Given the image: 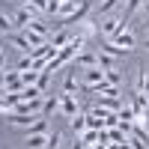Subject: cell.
I'll list each match as a JSON object with an SVG mask.
<instances>
[{"label":"cell","mask_w":149,"mask_h":149,"mask_svg":"<svg viewBox=\"0 0 149 149\" xmlns=\"http://www.w3.org/2000/svg\"><path fill=\"white\" fill-rule=\"evenodd\" d=\"M69 122H72V131H74V137H81V134H84L86 128H90V125H86V113H78V116H72Z\"/></svg>","instance_id":"7c38bea8"},{"label":"cell","mask_w":149,"mask_h":149,"mask_svg":"<svg viewBox=\"0 0 149 149\" xmlns=\"http://www.w3.org/2000/svg\"><path fill=\"white\" fill-rule=\"evenodd\" d=\"M74 9H78V0H57V18H60V21L69 18Z\"/></svg>","instance_id":"30bf717a"},{"label":"cell","mask_w":149,"mask_h":149,"mask_svg":"<svg viewBox=\"0 0 149 149\" xmlns=\"http://www.w3.org/2000/svg\"><path fill=\"white\" fill-rule=\"evenodd\" d=\"M36 81H39V72H33V69H24V72H21V84H24V86H33Z\"/></svg>","instance_id":"ac0fdd59"},{"label":"cell","mask_w":149,"mask_h":149,"mask_svg":"<svg viewBox=\"0 0 149 149\" xmlns=\"http://www.w3.org/2000/svg\"><path fill=\"white\" fill-rule=\"evenodd\" d=\"M143 9H146V15H149V0H143Z\"/></svg>","instance_id":"484cf974"},{"label":"cell","mask_w":149,"mask_h":149,"mask_svg":"<svg viewBox=\"0 0 149 149\" xmlns=\"http://www.w3.org/2000/svg\"><path fill=\"white\" fill-rule=\"evenodd\" d=\"M3 66H6V57H3V54H0V69H3Z\"/></svg>","instance_id":"d4e9b609"},{"label":"cell","mask_w":149,"mask_h":149,"mask_svg":"<svg viewBox=\"0 0 149 149\" xmlns=\"http://www.w3.org/2000/svg\"><path fill=\"white\" fill-rule=\"evenodd\" d=\"M146 48H149V36H146Z\"/></svg>","instance_id":"4316f807"},{"label":"cell","mask_w":149,"mask_h":149,"mask_svg":"<svg viewBox=\"0 0 149 149\" xmlns=\"http://www.w3.org/2000/svg\"><path fill=\"white\" fill-rule=\"evenodd\" d=\"M48 84H51V72H39V81H36V86H39L42 93H48Z\"/></svg>","instance_id":"603a6c76"},{"label":"cell","mask_w":149,"mask_h":149,"mask_svg":"<svg viewBox=\"0 0 149 149\" xmlns=\"http://www.w3.org/2000/svg\"><path fill=\"white\" fill-rule=\"evenodd\" d=\"M119 6V0H102V3H98V15H107L110 9H116Z\"/></svg>","instance_id":"7402d4cb"},{"label":"cell","mask_w":149,"mask_h":149,"mask_svg":"<svg viewBox=\"0 0 149 149\" xmlns=\"http://www.w3.org/2000/svg\"><path fill=\"white\" fill-rule=\"evenodd\" d=\"M0 54H3V45H0Z\"/></svg>","instance_id":"83f0119b"},{"label":"cell","mask_w":149,"mask_h":149,"mask_svg":"<svg viewBox=\"0 0 149 149\" xmlns=\"http://www.w3.org/2000/svg\"><path fill=\"white\" fill-rule=\"evenodd\" d=\"M86 12H90V0H81L78 9H74L69 18H63V27H69V24H81V21L86 18Z\"/></svg>","instance_id":"5b68a950"},{"label":"cell","mask_w":149,"mask_h":149,"mask_svg":"<svg viewBox=\"0 0 149 149\" xmlns=\"http://www.w3.org/2000/svg\"><path fill=\"white\" fill-rule=\"evenodd\" d=\"M98 66H102V69H116V57H110V54H102V51H98Z\"/></svg>","instance_id":"d6986e66"},{"label":"cell","mask_w":149,"mask_h":149,"mask_svg":"<svg viewBox=\"0 0 149 149\" xmlns=\"http://www.w3.org/2000/svg\"><path fill=\"white\" fill-rule=\"evenodd\" d=\"M69 42H72V33H69L66 27H60V30H57V33L51 36V45L57 48V51H60V48H63V45H69Z\"/></svg>","instance_id":"8fae6325"},{"label":"cell","mask_w":149,"mask_h":149,"mask_svg":"<svg viewBox=\"0 0 149 149\" xmlns=\"http://www.w3.org/2000/svg\"><path fill=\"white\" fill-rule=\"evenodd\" d=\"M54 113H60V95H48L45 93V102H42V116L51 119Z\"/></svg>","instance_id":"52a82bcc"},{"label":"cell","mask_w":149,"mask_h":149,"mask_svg":"<svg viewBox=\"0 0 149 149\" xmlns=\"http://www.w3.org/2000/svg\"><path fill=\"white\" fill-rule=\"evenodd\" d=\"M9 45L15 48V51H21L24 57H33V45L24 39V33H12V36H9Z\"/></svg>","instance_id":"277c9868"},{"label":"cell","mask_w":149,"mask_h":149,"mask_svg":"<svg viewBox=\"0 0 149 149\" xmlns=\"http://www.w3.org/2000/svg\"><path fill=\"white\" fill-rule=\"evenodd\" d=\"M98 33H102V30H98V27H95V21H90V18H84V21L78 24V36H84L86 42H90L93 36H98Z\"/></svg>","instance_id":"ba28073f"},{"label":"cell","mask_w":149,"mask_h":149,"mask_svg":"<svg viewBox=\"0 0 149 149\" xmlns=\"http://www.w3.org/2000/svg\"><path fill=\"white\" fill-rule=\"evenodd\" d=\"M0 86H6V72L0 69Z\"/></svg>","instance_id":"cb8c5ba5"},{"label":"cell","mask_w":149,"mask_h":149,"mask_svg":"<svg viewBox=\"0 0 149 149\" xmlns=\"http://www.w3.org/2000/svg\"><path fill=\"white\" fill-rule=\"evenodd\" d=\"M27 146L30 149H45L48 146V134H27Z\"/></svg>","instance_id":"5bb4252c"},{"label":"cell","mask_w":149,"mask_h":149,"mask_svg":"<svg viewBox=\"0 0 149 149\" xmlns=\"http://www.w3.org/2000/svg\"><path fill=\"white\" fill-rule=\"evenodd\" d=\"M98 51H102V54H110V57H116V60H119L122 54H125V51H122V48H116L113 42H107V39H104V45L98 48Z\"/></svg>","instance_id":"2e32d148"},{"label":"cell","mask_w":149,"mask_h":149,"mask_svg":"<svg viewBox=\"0 0 149 149\" xmlns=\"http://www.w3.org/2000/svg\"><path fill=\"white\" fill-rule=\"evenodd\" d=\"M104 81H107L110 86H119V84H122V78H119L116 69H104Z\"/></svg>","instance_id":"44dd1931"},{"label":"cell","mask_w":149,"mask_h":149,"mask_svg":"<svg viewBox=\"0 0 149 149\" xmlns=\"http://www.w3.org/2000/svg\"><path fill=\"white\" fill-rule=\"evenodd\" d=\"M72 66H74V69H93V66H98V51H90V48H84L81 54H74Z\"/></svg>","instance_id":"3957f363"},{"label":"cell","mask_w":149,"mask_h":149,"mask_svg":"<svg viewBox=\"0 0 149 149\" xmlns=\"http://www.w3.org/2000/svg\"><path fill=\"white\" fill-rule=\"evenodd\" d=\"M60 113H63L66 119L81 113V110H78V95H74V93H60Z\"/></svg>","instance_id":"7a4b0ae2"},{"label":"cell","mask_w":149,"mask_h":149,"mask_svg":"<svg viewBox=\"0 0 149 149\" xmlns=\"http://www.w3.org/2000/svg\"><path fill=\"white\" fill-rule=\"evenodd\" d=\"M107 42H113L116 48H122V51H131V48H134V33H131V30L125 27L122 33H116L113 39H107Z\"/></svg>","instance_id":"8992f818"},{"label":"cell","mask_w":149,"mask_h":149,"mask_svg":"<svg viewBox=\"0 0 149 149\" xmlns=\"http://www.w3.org/2000/svg\"><path fill=\"white\" fill-rule=\"evenodd\" d=\"M140 6H143V0H125V12H122V18L128 21V18H131V15H134V12H137Z\"/></svg>","instance_id":"e0dca14e"},{"label":"cell","mask_w":149,"mask_h":149,"mask_svg":"<svg viewBox=\"0 0 149 149\" xmlns=\"http://www.w3.org/2000/svg\"><path fill=\"white\" fill-rule=\"evenodd\" d=\"M60 143H63V134L60 131H48V146L45 149H60Z\"/></svg>","instance_id":"ffe728a7"},{"label":"cell","mask_w":149,"mask_h":149,"mask_svg":"<svg viewBox=\"0 0 149 149\" xmlns=\"http://www.w3.org/2000/svg\"><path fill=\"white\" fill-rule=\"evenodd\" d=\"M0 30H3L6 36L18 33V27H15V21H12V15H3V12H0Z\"/></svg>","instance_id":"9a60e30c"},{"label":"cell","mask_w":149,"mask_h":149,"mask_svg":"<svg viewBox=\"0 0 149 149\" xmlns=\"http://www.w3.org/2000/svg\"><path fill=\"white\" fill-rule=\"evenodd\" d=\"M125 24H128V21L122 18V15H110V18H104L102 27H98V30H102V39H113L116 33L125 30Z\"/></svg>","instance_id":"6da1fadb"},{"label":"cell","mask_w":149,"mask_h":149,"mask_svg":"<svg viewBox=\"0 0 149 149\" xmlns=\"http://www.w3.org/2000/svg\"><path fill=\"white\" fill-rule=\"evenodd\" d=\"M21 33H24V39H27L33 48H39V45H45V42H51L48 36H42V33H33V30H21Z\"/></svg>","instance_id":"4fadbf2b"},{"label":"cell","mask_w":149,"mask_h":149,"mask_svg":"<svg viewBox=\"0 0 149 149\" xmlns=\"http://www.w3.org/2000/svg\"><path fill=\"white\" fill-rule=\"evenodd\" d=\"M81 72H84V84H102V81H104V69H102V66L81 69Z\"/></svg>","instance_id":"9c48e42d"}]
</instances>
